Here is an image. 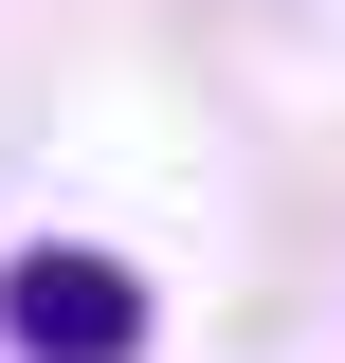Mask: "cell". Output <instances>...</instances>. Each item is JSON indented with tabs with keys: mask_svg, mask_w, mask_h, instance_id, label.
I'll return each instance as SVG.
<instances>
[{
	"mask_svg": "<svg viewBox=\"0 0 345 363\" xmlns=\"http://www.w3.org/2000/svg\"><path fill=\"white\" fill-rule=\"evenodd\" d=\"M0 327H18V363H128L146 345V272L91 255V236H37L0 272Z\"/></svg>",
	"mask_w": 345,
	"mask_h": 363,
	"instance_id": "1",
	"label": "cell"
}]
</instances>
